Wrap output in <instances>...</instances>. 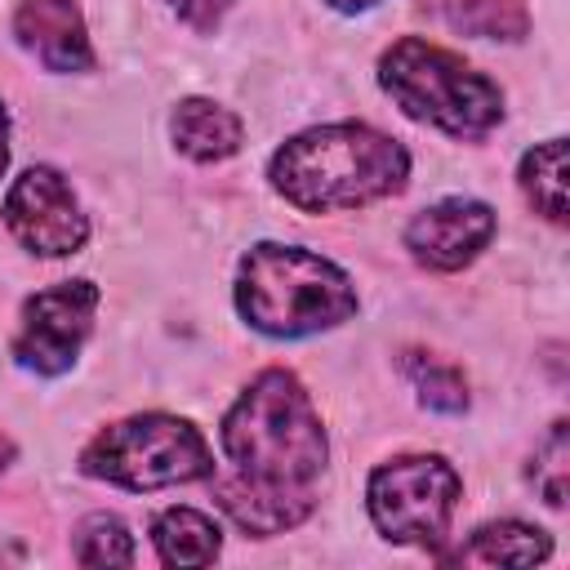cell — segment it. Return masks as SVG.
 I'll return each mask as SVG.
<instances>
[{
    "instance_id": "18",
    "label": "cell",
    "mask_w": 570,
    "mask_h": 570,
    "mask_svg": "<svg viewBox=\"0 0 570 570\" xmlns=\"http://www.w3.org/2000/svg\"><path fill=\"white\" fill-rule=\"evenodd\" d=\"M530 485L539 490V499L548 508H566V490H570V423L566 419H552V428L534 445Z\"/></svg>"
},
{
    "instance_id": "13",
    "label": "cell",
    "mask_w": 570,
    "mask_h": 570,
    "mask_svg": "<svg viewBox=\"0 0 570 570\" xmlns=\"http://www.w3.org/2000/svg\"><path fill=\"white\" fill-rule=\"evenodd\" d=\"M151 548H156L160 566H169V570H200V566L218 561L223 530L209 512L174 503L151 517Z\"/></svg>"
},
{
    "instance_id": "15",
    "label": "cell",
    "mask_w": 570,
    "mask_h": 570,
    "mask_svg": "<svg viewBox=\"0 0 570 570\" xmlns=\"http://www.w3.org/2000/svg\"><path fill=\"white\" fill-rule=\"evenodd\" d=\"M517 187H521L525 205L539 218H548L552 227H566L570 223V205H566V138L534 142L517 165Z\"/></svg>"
},
{
    "instance_id": "3",
    "label": "cell",
    "mask_w": 570,
    "mask_h": 570,
    "mask_svg": "<svg viewBox=\"0 0 570 570\" xmlns=\"http://www.w3.org/2000/svg\"><path fill=\"white\" fill-rule=\"evenodd\" d=\"M236 312L267 338H312L356 316L361 298L352 276L303 245L258 240L236 263Z\"/></svg>"
},
{
    "instance_id": "5",
    "label": "cell",
    "mask_w": 570,
    "mask_h": 570,
    "mask_svg": "<svg viewBox=\"0 0 570 570\" xmlns=\"http://www.w3.org/2000/svg\"><path fill=\"white\" fill-rule=\"evenodd\" d=\"M214 450L205 432L165 410H142L98 428L80 450V472L89 481H107L116 490H169L214 476Z\"/></svg>"
},
{
    "instance_id": "11",
    "label": "cell",
    "mask_w": 570,
    "mask_h": 570,
    "mask_svg": "<svg viewBox=\"0 0 570 570\" xmlns=\"http://www.w3.org/2000/svg\"><path fill=\"white\" fill-rule=\"evenodd\" d=\"M169 138H174V151L187 156L191 165H218V160H232L245 147V125L232 107L191 94L174 107Z\"/></svg>"
},
{
    "instance_id": "20",
    "label": "cell",
    "mask_w": 570,
    "mask_h": 570,
    "mask_svg": "<svg viewBox=\"0 0 570 570\" xmlns=\"http://www.w3.org/2000/svg\"><path fill=\"white\" fill-rule=\"evenodd\" d=\"M9 174V111L0 102V178Z\"/></svg>"
},
{
    "instance_id": "19",
    "label": "cell",
    "mask_w": 570,
    "mask_h": 570,
    "mask_svg": "<svg viewBox=\"0 0 570 570\" xmlns=\"http://www.w3.org/2000/svg\"><path fill=\"white\" fill-rule=\"evenodd\" d=\"M165 4H169V13H174L178 22H187L196 36H214L236 0H165Z\"/></svg>"
},
{
    "instance_id": "12",
    "label": "cell",
    "mask_w": 570,
    "mask_h": 570,
    "mask_svg": "<svg viewBox=\"0 0 570 570\" xmlns=\"http://www.w3.org/2000/svg\"><path fill=\"white\" fill-rule=\"evenodd\" d=\"M548 557H552V534L517 517L485 521L454 552H436V561L445 566H539Z\"/></svg>"
},
{
    "instance_id": "9",
    "label": "cell",
    "mask_w": 570,
    "mask_h": 570,
    "mask_svg": "<svg viewBox=\"0 0 570 570\" xmlns=\"http://www.w3.org/2000/svg\"><path fill=\"white\" fill-rule=\"evenodd\" d=\"M494 232H499V218H494V209L485 200H476V196H441V200L423 205L405 223L401 245L428 272H463L490 249Z\"/></svg>"
},
{
    "instance_id": "6",
    "label": "cell",
    "mask_w": 570,
    "mask_h": 570,
    "mask_svg": "<svg viewBox=\"0 0 570 570\" xmlns=\"http://www.w3.org/2000/svg\"><path fill=\"white\" fill-rule=\"evenodd\" d=\"M463 499V476L445 454H396L383 459L365 481V512L387 543L441 552L450 521Z\"/></svg>"
},
{
    "instance_id": "14",
    "label": "cell",
    "mask_w": 570,
    "mask_h": 570,
    "mask_svg": "<svg viewBox=\"0 0 570 570\" xmlns=\"http://www.w3.org/2000/svg\"><path fill=\"white\" fill-rule=\"evenodd\" d=\"M419 13L436 18L441 27L476 40H503L517 45L530 36V9L525 0H419Z\"/></svg>"
},
{
    "instance_id": "16",
    "label": "cell",
    "mask_w": 570,
    "mask_h": 570,
    "mask_svg": "<svg viewBox=\"0 0 570 570\" xmlns=\"http://www.w3.org/2000/svg\"><path fill=\"white\" fill-rule=\"evenodd\" d=\"M401 374L410 379V387H414V396H419L423 410L463 414L468 401H472L468 374H463L454 361H445V356H436V352H428V347H405V352H401Z\"/></svg>"
},
{
    "instance_id": "2",
    "label": "cell",
    "mask_w": 570,
    "mask_h": 570,
    "mask_svg": "<svg viewBox=\"0 0 570 570\" xmlns=\"http://www.w3.org/2000/svg\"><path fill=\"white\" fill-rule=\"evenodd\" d=\"M267 183L303 214L365 209L405 191L410 151L365 120H330L289 134L267 160Z\"/></svg>"
},
{
    "instance_id": "8",
    "label": "cell",
    "mask_w": 570,
    "mask_h": 570,
    "mask_svg": "<svg viewBox=\"0 0 570 570\" xmlns=\"http://www.w3.org/2000/svg\"><path fill=\"white\" fill-rule=\"evenodd\" d=\"M4 227L36 258H71L89 240V214L53 165H27L4 191Z\"/></svg>"
},
{
    "instance_id": "4",
    "label": "cell",
    "mask_w": 570,
    "mask_h": 570,
    "mask_svg": "<svg viewBox=\"0 0 570 570\" xmlns=\"http://www.w3.org/2000/svg\"><path fill=\"white\" fill-rule=\"evenodd\" d=\"M379 89L392 98L401 116L414 125H428L445 138L476 142L490 129L503 125V89L476 71L463 53L428 40V36H401L379 53Z\"/></svg>"
},
{
    "instance_id": "21",
    "label": "cell",
    "mask_w": 570,
    "mask_h": 570,
    "mask_svg": "<svg viewBox=\"0 0 570 570\" xmlns=\"http://www.w3.org/2000/svg\"><path fill=\"white\" fill-rule=\"evenodd\" d=\"M330 9H338V13H365V9H374L379 0H325Z\"/></svg>"
},
{
    "instance_id": "17",
    "label": "cell",
    "mask_w": 570,
    "mask_h": 570,
    "mask_svg": "<svg viewBox=\"0 0 570 570\" xmlns=\"http://www.w3.org/2000/svg\"><path fill=\"white\" fill-rule=\"evenodd\" d=\"M138 548H134V534L129 525L116 517V512H89L76 521L71 530V561L76 566H134Z\"/></svg>"
},
{
    "instance_id": "1",
    "label": "cell",
    "mask_w": 570,
    "mask_h": 570,
    "mask_svg": "<svg viewBox=\"0 0 570 570\" xmlns=\"http://www.w3.org/2000/svg\"><path fill=\"white\" fill-rule=\"evenodd\" d=\"M223 472L214 468V503L249 539L298 530L316 512V485L330 463L321 410L303 379L285 365L258 370L218 423Z\"/></svg>"
},
{
    "instance_id": "10",
    "label": "cell",
    "mask_w": 570,
    "mask_h": 570,
    "mask_svg": "<svg viewBox=\"0 0 570 570\" xmlns=\"http://www.w3.org/2000/svg\"><path fill=\"white\" fill-rule=\"evenodd\" d=\"M13 40L45 71H58V76L94 71V62H98L76 0H22L13 9Z\"/></svg>"
},
{
    "instance_id": "22",
    "label": "cell",
    "mask_w": 570,
    "mask_h": 570,
    "mask_svg": "<svg viewBox=\"0 0 570 570\" xmlns=\"http://www.w3.org/2000/svg\"><path fill=\"white\" fill-rule=\"evenodd\" d=\"M13 459H18V445H13L9 436H0V468H9Z\"/></svg>"
},
{
    "instance_id": "7",
    "label": "cell",
    "mask_w": 570,
    "mask_h": 570,
    "mask_svg": "<svg viewBox=\"0 0 570 570\" xmlns=\"http://www.w3.org/2000/svg\"><path fill=\"white\" fill-rule=\"evenodd\" d=\"M98 303H102V294H98V285L89 276L36 289L18 312V330L9 338V356L36 379L67 374L80 361V347L94 334Z\"/></svg>"
}]
</instances>
